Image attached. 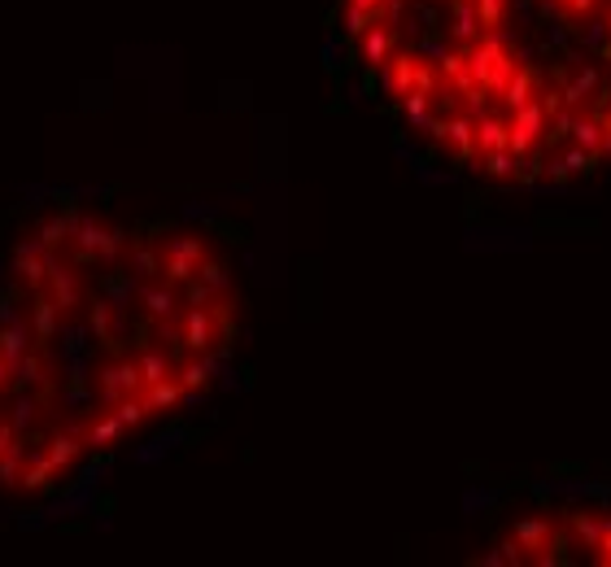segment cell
Masks as SVG:
<instances>
[{"label":"cell","instance_id":"6da1fadb","mask_svg":"<svg viewBox=\"0 0 611 567\" xmlns=\"http://www.w3.org/2000/svg\"><path fill=\"white\" fill-rule=\"evenodd\" d=\"M236 315L232 267L201 232L83 205L31 223L0 275V493L66 489L206 393Z\"/></svg>","mask_w":611,"mask_h":567},{"label":"cell","instance_id":"7a4b0ae2","mask_svg":"<svg viewBox=\"0 0 611 567\" xmlns=\"http://www.w3.org/2000/svg\"><path fill=\"white\" fill-rule=\"evenodd\" d=\"M467 62H472V88H467V92H485L489 101L498 105L502 88H507L511 75L524 66V53L515 48V40H507V31H489L476 44H467ZM454 110H459V105H454ZM441 118H446V114H441Z\"/></svg>","mask_w":611,"mask_h":567},{"label":"cell","instance_id":"3957f363","mask_svg":"<svg viewBox=\"0 0 611 567\" xmlns=\"http://www.w3.org/2000/svg\"><path fill=\"white\" fill-rule=\"evenodd\" d=\"M511 541L520 546V559L524 563H542V567H555V563H568V528L550 515H529V520L511 524Z\"/></svg>","mask_w":611,"mask_h":567},{"label":"cell","instance_id":"277c9868","mask_svg":"<svg viewBox=\"0 0 611 567\" xmlns=\"http://www.w3.org/2000/svg\"><path fill=\"white\" fill-rule=\"evenodd\" d=\"M542 88H546V83H542V75H537V66L524 62V66L511 75L507 88H502V96H498V101H502V114H515L520 105L537 101V92H542Z\"/></svg>","mask_w":611,"mask_h":567},{"label":"cell","instance_id":"5b68a950","mask_svg":"<svg viewBox=\"0 0 611 567\" xmlns=\"http://www.w3.org/2000/svg\"><path fill=\"white\" fill-rule=\"evenodd\" d=\"M598 92H603L598 66H581L577 75H563V101H568V110H585Z\"/></svg>","mask_w":611,"mask_h":567},{"label":"cell","instance_id":"8992f818","mask_svg":"<svg viewBox=\"0 0 611 567\" xmlns=\"http://www.w3.org/2000/svg\"><path fill=\"white\" fill-rule=\"evenodd\" d=\"M603 524H607V515L603 511H590V506H572V511L563 515V528H568V537H577L581 550L594 546V537L603 533Z\"/></svg>","mask_w":611,"mask_h":567},{"label":"cell","instance_id":"52a82bcc","mask_svg":"<svg viewBox=\"0 0 611 567\" xmlns=\"http://www.w3.org/2000/svg\"><path fill=\"white\" fill-rule=\"evenodd\" d=\"M472 9H476V27H481V35H489V31H507L511 0H472Z\"/></svg>","mask_w":611,"mask_h":567},{"label":"cell","instance_id":"ba28073f","mask_svg":"<svg viewBox=\"0 0 611 567\" xmlns=\"http://www.w3.org/2000/svg\"><path fill=\"white\" fill-rule=\"evenodd\" d=\"M550 166H555V171H550V179H572V175H585V171H594V166H598V158H590V153H585V149H577V144H568V149H563V153H559V158L550 162Z\"/></svg>","mask_w":611,"mask_h":567},{"label":"cell","instance_id":"9c48e42d","mask_svg":"<svg viewBox=\"0 0 611 567\" xmlns=\"http://www.w3.org/2000/svg\"><path fill=\"white\" fill-rule=\"evenodd\" d=\"M550 9H555L563 22H585L603 9V0H550Z\"/></svg>","mask_w":611,"mask_h":567},{"label":"cell","instance_id":"30bf717a","mask_svg":"<svg viewBox=\"0 0 611 567\" xmlns=\"http://www.w3.org/2000/svg\"><path fill=\"white\" fill-rule=\"evenodd\" d=\"M590 559H594L598 567H611V515H607L603 533L594 537V546H590Z\"/></svg>","mask_w":611,"mask_h":567},{"label":"cell","instance_id":"8fae6325","mask_svg":"<svg viewBox=\"0 0 611 567\" xmlns=\"http://www.w3.org/2000/svg\"><path fill=\"white\" fill-rule=\"evenodd\" d=\"M598 114H603V158H611V110L598 105Z\"/></svg>","mask_w":611,"mask_h":567},{"label":"cell","instance_id":"7c38bea8","mask_svg":"<svg viewBox=\"0 0 611 567\" xmlns=\"http://www.w3.org/2000/svg\"><path fill=\"white\" fill-rule=\"evenodd\" d=\"M603 57H611V9H607V40H603Z\"/></svg>","mask_w":611,"mask_h":567}]
</instances>
